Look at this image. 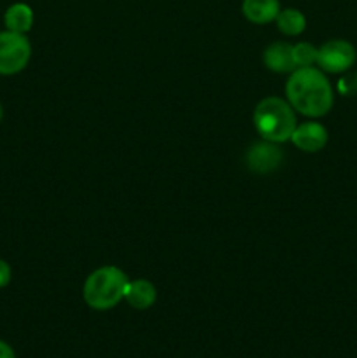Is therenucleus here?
<instances>
[{"instance_id":"nucleus-7","label":"nucleus","mask_w":357,"mask_h":358,"mask_svg":"<svg viewBox=\"0 0 357 358\" xmlns=\"http://www.w3.org/2000/svg\"><path fill=\"white\" fill-rule=\"evenodd\" d=\"M290 140L303 152H318L328 143V129L321 122L308 121L296 126Z\"/></svg>"},{"instance_id":"nucleus-12","label":"nucleus","mask_w":357,"mask_h":358,"mask_svg":"<svg viewBox=\"0 0 357 358\" xmlns=\"http://www.w3.org/2000/svg\"><path fill=\"white\" fill-rule=\"evenodd\" d=\"M275 21L279 30L284 35H289V37H296V35H300L307 28V17L298 9H280Z\"/></svg>"},{"instance_id":"nucleus-6","label":"nucleus","mask_w":357,"mask_h":358,"mask_svg":"<svg viewBox=\"0 0 357 358\" xmlns=\"http://www.w3.org/2000/svg\"><path fill=\"white\" fill-rule=\"evenodd\" d=\"M282 163V150L276 147V143L265 142L258 143L247 152V166L255 173H270L276 170Z\"/></svg>"},{"instance_id":"nucleus-17","label":"nucleus","mask_w":357,"mask_h":358,"mask_svg":"<svg viewBox=\"0 0 357 358\" xmlns=\"http://www.w3.org/2000/svg\"><path fill=\"white\" fill-rule=\"evenodd\" d=\"M2 114H4V112H2V105H0V121H2Z\"/></svg>"},{"instance_id":"nucleus-14","label":"nucleus","mask_w":357,"mask_h":358,"mask_svg":"<svg viewBox=\"0 0 357 358\" xmlns=\"http://www.w3.org/2000/svg\"><path fill=\"white\" fill-rule=\"evenodd\" d=\"M338 91L342 94H357V72L338 80Z\"/></svg>"},{"instance_id":"nucleus-9","label":"nucleus","mask_w":357,"mask_h":358,"mask_svg":"<svg viewBox=\"0 0 357 358\" xmlns=\"http://www.w3.org/2000/svg\"><path fill=\"white\" fill-rule=\"evenodd\" d=\"M241 13L254 24L272 23L279 16L280 2L279 0H244Z\"/></svg>"},{"instance_id":"nucleus-1","label":"nucleus","mask_w":357,"mask_h":358,"mask_svg":"<svg viewBox=\"0 0 357 358\" xmlns=\"http://www.w3.org/2000/svg\"><path fill=\"white\" fill-rule=\"evenodd\" d=\"M287 101L307 117H322L332 107V87L321 70L303 66L290 72L286 84Z\"/></svg>"},{"instance_id":"nucleus-8","label":"nucleus","mask_w":357,"mask_h":358,"mask_svg":"<svg viewBox=\"0 0 357 358\" xmlns=\"http://www.w3.org/2000/svg\"><path fill=\"white\" fill-rule=\"evenodd\" d=\"M262 62L272 72L290 73L296 70V63L293 58V45L287 42H273L268 45L262 55Z\"/></svg>"},{"instance_id":"nucleus-4","label":"nucleus","mask_w":357,"mask_h":358,"mask_svg":"<svg viewBox=\"0 0 357 358\" xmlns=\"http://www.w3.org/2000/svg\"><path fill=\"white\" fill-rule=\"evenodd\" d=\"M31 56V45L23 34L0 31V73L13 76L28 65Z\"/></svg>"},{"instance_id":"nucleus-11","label":"nucleus","mask_w":357,"mask_h":358,"mask_svg":"<svg viewBox=\"0 0 357 358\" xmlns=\"http://www.w3.org/2000/svg\"><path fill=\"white\" fill-rule=\"evenodd\" d=\"M4 21H6L7 30L24 35L34 24V10L27 3H14L6 10Z\"/></svg>"},{"instance_id":"nucleus-16","label":"nucleus","mask_w":357,"mask_h":358,"mask_svg":"<svg viewBox=\"0 0 357 358\" xmlns=\"http://www.w3.org/2000/svg\"><path fill=\"white\" fill-rule=\"evenodd\" d=\"M0 358H16L13 348H10V346L4 341H0Z\"/></svg>"},{"instance_id":"nucleus-5","label":"nucleus","mask_w":357,"mask_h":358,"mask_svg":"<svg viewBox=\"0 0 357 358\" xmlns=\"http://www.w3.org/2000/svg\"><path fill=\"white\" fill-rule=\"evenodd\" d=\"M315 63L324 72H346L356 63V49L350 42L342 41V38H332L317 49V62Z\"/></svg>"},{"instance_id":"nucleus-13","label":"nucleus","mask_w":357,"mask_h":358,"mask_svg":"<svg viewBox=\"0 0 357 358\" xmlns=\"http://www.w3.org/2000/svg\"><path fill=\"white\" fill-rule=\"evenodd\" d=\"M293 58L296 63V69L312 66L317 62V48H314L310 42H298L293 45Z\"/></svg>"},{"instance_id":"nucleus-10","label":"nucleus","mask_w":357,"mask_h":358,"mask_svg":"<svg viewBox=\"0 0 357 358\" xmlns=\"http://www.w3.org/2000/svg\"><path fill=\"white\" fill-rule=\"evenodd\" d=\"M125 301L135 310H147L156 303V287L147 280H133L128 282L125 292Z\"/></svg>"},{"instance_id":"nucleus-2","label":"nucleus","mask_w":357,"mask_h":358,"mask_svg":"<svg viewBox=\"0 0 357 358\" xmlns=\"http://www.w3.org/2000/svg\"><path fill=\"white\" fill-rule=\"evenodd\" d=\"M254 126L262 140L282 143L290 140L298 122L289 101L276 96H268L259 101L255 107Z\"/></svg>"},{"instance_id":"nucleus-15","label":"nucleus","mask_w":357,"mask_h":358,"mask_svg":"<svg viewBox=\"0 0 357 358\" xmlns=\"http://www.w3.org/2000/svg\"><path fill=\"white\" fill-rule=\"evenodd\" d=\"M10 282V266L0 259V289Z\"/></svg>"},{"instance_id":"nucleus-3","label":"nucleus","mask_w":357,"mask_h":358,"mask_svg":"<svg viewBox=\"0 0 357 358\" xmlns=\"http://www.w3.org/2000/svg\"><path fill=\"white\" fill-rule=\"evenodd\" d=\"M128 276L115 266H104L88 276L83 296L90 308L98 311L111 310L125 299Z\"/></svg>"}]
</instances>
